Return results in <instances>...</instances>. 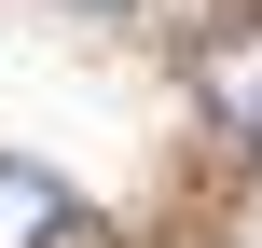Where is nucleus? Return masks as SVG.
Returning <instances> with one entry per match:
<instances>
[{
  "label": "nucleus",
  "instance_id": "nucleus-1",
  "mask_svg": "<svg viewBox=\"0 0 262 248\" xmlns=\"http://www.w3.org/2000/svg\"><path fill=\"white\" fill-rule=\"evenodd\" d=\"M193 110H207L221 138H249V152H262V14H235V28L193 41Z\"/></svg>",
  "mask_w": 262,
  "mask_h": 248
},
{
  "label": "nucleus",
  "instance_id": "nucleus-2",
  "mask_svg": "<svg viewBox=\"0 0 262 248\" xmlns=\"http://www.w3.org/2000/svg\"><path fill=\"white\" fill-rule=\"evenodd\" d=\"M55 235H69V179L0 152V248H55Z\"/></svg>",
  "mask_w": 262,
  "mask_h": 248
},
{
  "label": "nucleus",
  "instance_id": "nucleus-3",
  "mask_svg": "<svg viewBox=\"0 0 262 248\" xmlns=\"http://www.w3.org/2000/svg\"><path fill=\"white\" fill-rule=\"evenodd\" d=\"M83 14H124V0H83Z\"/></svg>",
  "mask_w": 262,
  "mask_h": 248
}]
</instances>
